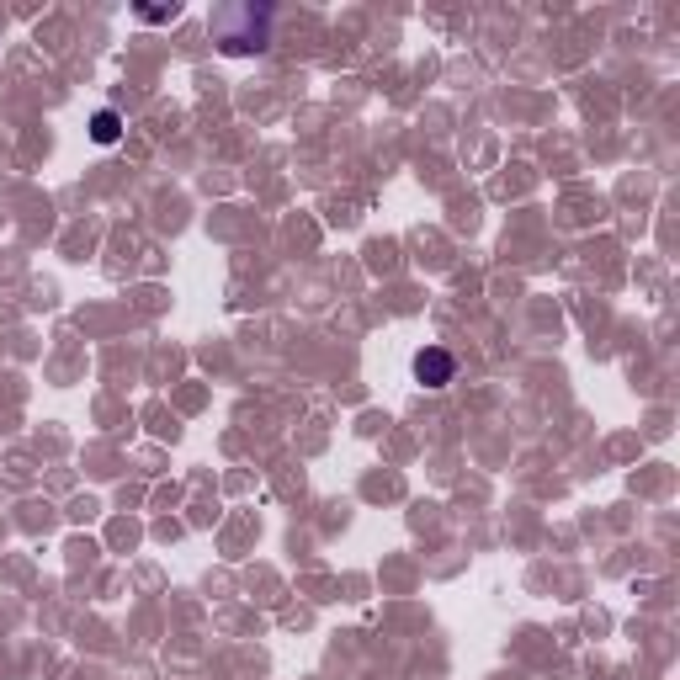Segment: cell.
Listing matches in <instances>:
<instances>
[{
  "label": "cell",
  "mask_w": 680,
  "mask_h": 680,
  "mask_svg": "<svg viewBox=\"0 0 680 680\" xmlns=\"http://www.w3.org/2000/svg\"><path fill=\"white\" fill-rule=\"evenodd\" d=\"M218 38H224V54H261L271 43V6H240L218 16Z\"/></svg>",
  "instance_id": "obj_1"
},
{
  "label": "cell",
  "mask_w": 680,
  "mask_h": 680,
  "mask_svg": "<svg viewBox=\"0 0 680 680\" xmlns=\"http://www.w3.org/2000/svg\"><path fill=\"white\" fill-rule=\"evenodd\" d=\"M91 139H96V144H117V139H123V117H117L112 107H101V112L91 117Z\"/></svg>",
  "instance_id": "obj_3"
},
{
  "label": "cell",
  "mask_w": 680,
  "mask_h": 680,
  "mask_svg": "<svg viewBox=\"0 0 680 680\" xmlns=\"http://www.w3.org/2000/svg\"><path fill=\"white\" fill-rule=\"evenodd\" d=\"M133 16H139V22H176L181 6L176 0H170V6H133Z\"/></svg>",
  "instance_id": "obj_4"
},
{
  "label": "cell",
  "mask_w": 680,
  "mask_h": 680,
  "mask_svg": "<svg viewBox=\"0 0 680 680\" xmlns=\"http://www.w3.org/2000/svg\"><path fill=\"white\" fill-rule=\"evenodd\" d=\"M415 378H420L425 388H447V383H452V356L441 351V346H425V351L415 356Z\"/></svg>",
  "instance_id": "obj_2"
}]
</instances>
